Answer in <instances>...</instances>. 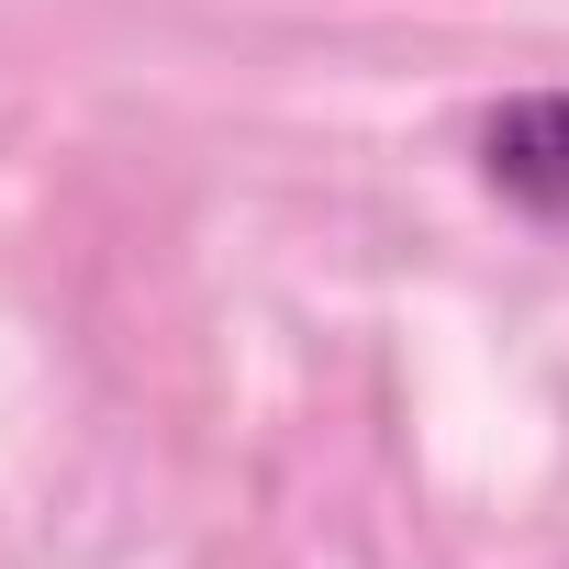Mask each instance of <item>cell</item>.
I'll use <instances>...</instances> for the list:
<instances>
[{
    "label": "cell",
    "mask_w": 569,
    "mask_h": 569,
    "mask_svg": "<svg viewBox=\"0 0 569 569\" xmlns=\"http://www.w3.org/2000/svg\"><path fill=\"white\" fill-rule=\"evenodd\" d=\"M469 157H480V190H491L502 212L569 234V90H513V101H491L480 134H469Z\"/></svg>",
    "instance_id": "1"
}]
</instances>
